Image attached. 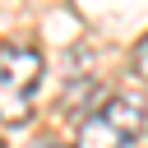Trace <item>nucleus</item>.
<instances>
[{
    "label": "nucleus",
    "mask_w": 148,
    "mask_h": 148,
    "mask_svg": "<svg viewBox=\"0 0 148 148\" xmlns=\"http://www.w3.org/2000/svg\"><path fill=\"white\" fill-rule=\"evenodd\" d=\"M42 74H46V60L32 42L0 46V125H28Z\"/></svg>",
    "instance_id": "f257e3e1"
},
{
    "label": "nucleus",
    "mask_w": 148,
    "mask_h": 148,
    "mask_svg": "<svg viewBox=\"0 0 148 148\" xmlns=\"http://www.w3.org/2000/svg\"><path fill=\"white\" fill-rule=\"evenodd\" d=\"M148 125V102L139 92H111L79 120L74 148H130Z\"/></svg>",
    "instance_id": "f03ea898"
},
{
    "label": "nucleus",
    "mask_w": 148,
    "mask_h": 148,
    "mask_svg": "<svg viewBox=\"0 0 148 148\" xmlns=\"http://www.w3.org/2000/svg\"><path fill=\"white\" fill-rule=\"evenodd\" d=\"M130 65H134V74L148 83V32L139 37V46H134V56H130Z\"/></svg>",
    "instance_id": "7ed1b4c3"
},
{
    "label": "nucleus",
    "mask_w": 148,
    "mask_h": 148,
    "mask_svg": "<svg viewBox=\"0 0 148 148\" xmlns=\"http://www.w3.org/2000/svg\"><path fill=\"white\" fill-rule=\"evenodd\" d=\"M37 148H65V143H37Z\"/></svg>",
    "instance_id": "20e7f679"
},
{
    "label": "nucleus",
    "mask_w": 148,
    "mask_h": 148,
    "mask_svg": "<svg viewBox=\"0 0 148 148\" xmlns=\"http://www.w3.org/2000/svg\"><path fill=\"white\" fill-rule=\"evenodd\" d=\"M0 148H5V139H0Z\"/></svg>",
    "instance_id": "39448f33"
}]
</instances>
